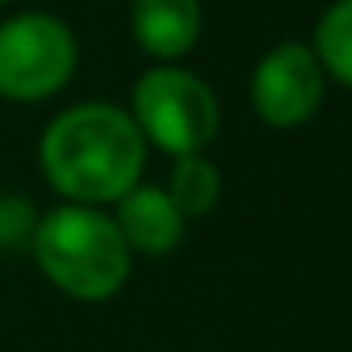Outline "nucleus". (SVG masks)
Here are the masks:
<instances>
[{"instance_id":"1a4fd4ad","label":"nucleus","mask_w":352,"mask_h":352,"mask_svg":"<svg viewBox=\"0 0 352 352\" xmlns=\"http://www.w3.org/2000/svg\"><path fill=\"white\" fill-rule=\"evenodd\" d=\"M318 57L341 84L352 87V0H337L318 23Z\"/></svg>"},{"instance_id":"20e7f679","label":"nucleus","mask_w":352,"mask_h":352,"mask_svg":"<svg viewBox=\"0 0 352 352\" xmlns=\"http://www.w3.org/2000/svg\"><path fill=\"white\" fill-rule=\"evenodd\" d=\"M76 69V42L61 19L27 12L0 27V95L34 102L61 91Z\"/></svg>"},{"instance_id":"9b49d317","label":"nucleus","mask_w":352,"mask_h":352,"mask_svg":"<svg viewBox=\"0 0 352 352\" xmlns=\"http://www.w3.org/2000/svg\"><path fill=\"white\" fill-rule=\"evenodd\" d=\"M0 4H4V0H0Z\"/></svg>"},{"instance_id":"6e6552de","label":"nucleus","mask_w":352,"mask_h":352,"mask_svg":"<svg viewBox=\"0 0 352 352\" xmlns=\"http://www.w3.org/2000/svg\"><path fill=\"white\" fill-rule=\"evenodd\" d=\"M167 197L182 212V220H197L208 216L220 201V170L205 160V155H178L175 170L167 182Z\"/></svg>"},{"instance_id":"7ed1b4c3","label":"nucleus","mask_w":352,"mask_h":352,"mask_svg":"<svg viewBox=\"0 0 352 352\" xmlns=\"http://www.w3.org/2000/svg\"><path fill=\"white\" fill-rule=\"evenodd\" d=\"M140 137L175 155H197L220 129V107L205 80L186 69H152L133 87Z\"/></svg>"},{"instance_id":"0eeeda50","label":"nucleus","mask_w":352,"mask_h":352,"mask_svg":"<svg viewBox=\"0 0 352 352\" xmlns=\"http://www.w3.org/2000/svg\"><path fill=\"white\" fill-rule=\"evenodd\" d=\"M129 23L148 54L182 57L197 42L201 4L197 0H133Z\"/></svg>"},{"instance_id":"f257e3e1","label":"nucleus","mask_w":352,"mask_h":352,"mask_svg":"<svg viewBox=\"0 0 352 352\" xmlns=\"http://www.w3.org/2000/svg\"><path fill=\"white\" fill-rule=\"evenodd\" d=\"M42 170L50 186L76 205L122 201L144 170V137L125 110L80 102L54 118L42 137Z\"/></svg>"},{"instance_id":"f03ea898","label":"nucleus","mask_w":352,"mask_h":352,"mask_svg":"<svg viewBox=\"0 0 352 352\" xmlns=\"http://www.w3.org/2000/svg\"><path fill=\"white\" fill-rule=\"evenodd\" d=\"M31 250L54 288L87 303L122 292L133 269V250L118 223L87 205H61L46 212L31 235Z\"/></svg>"},{"instance_id":"423d86ee","label":"nucleus","mask_w":352,"mask_h":352,"mask_svg":"<svg viewBox=\"0 0 352 352\" xmlns=\"http://www.w3.org/2000/svg\"><path fill=\"white\" fill-rule=\"evenodd\" d=\"M118 231H122L125 246L140 254H170L182 243L186 220L160 186H133L122 201H118Z\"/></svg>"},{"instance_id":"39448f33","label":"nucleus","mask_w":352,"mask_h":352,"mask_svg":"<svg viewBox=\"0 0 352 352\" xmlns=\"http://www.w3.org/2000/svg\"><path fill=\"white\" fill-rule=\"evenodd\" d=\"M250 102L261 122L276 129L303 125L322 102V65L303 42H280L258 61Z\"/></svg>"},{"instance_id":"9d476101","label":"nucleus","mask_w":352,"mask_h":352,"mask_svg":"<svg viewBox=\"0 0 352 352\" xmlns=\"http://www.w3.org/2000/svg\"><path fill=\"white\" fill-rule=\"evenodd\" d=\"M38 216H34L31 201L23 197H0V250H16V246L31 243Z\"/></svg>"}]
</instances>
